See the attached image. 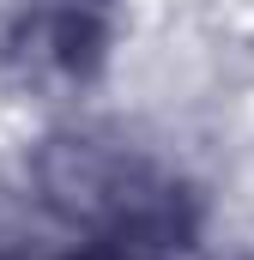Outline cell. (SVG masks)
<instances>
[{
    "mask_svg": "<svg viewBox=\"0 0 254 260\" xmlns=\"http://www.w3.org/2000/svg\"><path fill=\"white\" fill-rule=\"evenodd\" d=\"M55 43H61V61H67V67H91V61H97V43H103V24H97V18L67 12Z\"/></svg>",
    "mask_w": 254,
    "mask_h": 260,
    "instance_id": "obj_1",
    "label": "cell"
}]
</instances>
